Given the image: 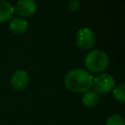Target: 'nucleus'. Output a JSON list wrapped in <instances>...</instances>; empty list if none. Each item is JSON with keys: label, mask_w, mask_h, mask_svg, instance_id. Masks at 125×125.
<instances>
[{"label": "nucleus", "mask_w": 125, "mask_h": 125, "mask_svg": "<svg viewBox=\"0 0 125 125\" xmlns=\"http://www.w3.org/2000/svg\"><path fill=\"white\" fill-rule=\"evenodd\" d=\"M80 7V3L78 0H70L68 2V9L71 11V12H75L79 9Z\"/></svg>", "instance_id": "nucleus-12"}, {"label": "nucleus", "mask_w": 125, "mask_h": 125, "mask_svg": "<svg viewBox=\"0 0 125 125\" xmlns=\"http://www.w3.org/2000/svg\"><path fill=\"white\" fill-rule=\"evenodd\" d=\"M14 10L21 18H28L35 14L37 4L34 0H19Z\"/></svg>", "instance_id": "nucleus-5"}, {"label": "nucleus", "mask_w": 125, "mask_h": 125, "mask_svg": "<svg viewBox=\"0 0 125 125\" xmlns=\"http://www.w3.org/2000/svg\"><path fill=\"white\" fill-rule=\"evenodd\" d=\"M99 101H100L99 94L94 90H88L82 96V104L88 107H92L96 105L99 103Z\"/></svg>", "instance_id": "nucleus-9"}, {"label": "nucleus", "mask_w": 125, "mask_h": 125, "mask_svg": "<svg viewBox=\"0 0 125 125\" xmlns=\"http://www.w3.org/2000/svg\"><path fill=\"white\" fill-rule=\"evenodd\" d=\"M10 28L11 30L16 33V34H22L26 31L27 27H28V24H27V21L25 20H23V18H21V17H16V18H13L10 21Z\"/></svg>", "instance_id": "nucleus-8"}, {"label": "nucleus", "mask_w": 125, "mask_h": 125, "mask_svg": "<svg viewBox=\"0 0 125 125\" xmlns=\"http://www.w3.org/2000/svg\"><path fill=\"white\" fill-rule=\"evenodd\" d=\"M29 83V75L23 69L16 70L11 77V85L15 90H23Z\"/></svg>", "instance_id": "nucleus-6"}, {"label": "nucleus", "mask_w": 125, "mask_h": 125, "mask_svg": "<svg viewBox=\"0 0 125 125\" xmlns=\"http://www.w3.org/2000/svg\"><path fill=\"white\" fill-rule=\"evenodd\" d=\"M15 13L14 7L5 0H0V22H6L10 21Z\"/></svg>", "instance_id": "nucleus-7"}, {"label": "nucleus", "mask_w": 125, "mask_h": 125, "mask_svg": "<svg viewBox=\"0 0 125 125\" xmlns=\"http://www.w3.org/2000/svg\"><path fill=\"white\" fill-rule=\"evenodd\" d=\"M115 86V79L109 73H102L101 75L97 76L93 80L94 91L98 94H106L113 89Z\"/></svg>", "instance_id": "nucleus-3"}, {"label": "nucleus", "mask_w": 125, "mask_h": 125, "mask_svg": "<svg viewBox=\"0 0 125 125\" xmlns=\"http://www.w3.org/2000/svg\"><path fill=\"white\" fill-rule=\"evenodd\" d=\"M112 95L114 99L120 103L125 102V85L124 84H119L117 86H114L112 89Z\"/></svg>", "instance_id": "nucleus-10"}, {"label": "nucleus", "mask_w": 125, "mask_h": 125, "mask_svg": "<svg viewBox=\"0 0 125 125\" xmlns=\"http://www.w3.org/2000/svg\"><path fill=\"white\" fill-rule=\"evenodd\" d=\"M93 80L94 77L89 71L83 68H74L65 75L64 85L71 92L85 93L91 89Z\"/></svg>", "instance_id": "nucleus-1"}, {"label": "nucleus", "mask_w": 125, "mask_h": 125, "mask_svg": "<svg viewBox=\"0 0 125 125\" xmlns=\"http://www.w3.org/2000/svg\"><path fill=\"white\" fill-rule=\"evenodd\" d=\"M105 125H125V121L120 114H112L107 117Z\"/></svg>", "instance_id": "nucleus-11"}, {"label": "nucleus", "mask_w": 125, "mask_h": 125, "mask_svg": "<svg viewBox=\"0 0 125 125\" xmlns=\"http://www.w3.org/2000/svg\"><path fill=\"white\" fill-rule=\"evenodd\" d=\"M96 37L92 29L88 27L80 28L75 35V42L78 47L83 50H89L95 45Z\"/></svg>", "instance_id": "nucleus-4"}, {"label": "nucleus", "mask_w": 125, "mask_h": 125, "mask_svg": "<svg viewBox=\"0 0 125 125\" xmlns=\"http://www.w3.org/2000/svg\"><path fill=\"white\" fill-rule=\"evenodd\" d=\"M108 62L109 60L105 52L102 50H94L86 55L84 64L89 71L99 73L107 67Z\"/></svg>", "instance_id": "nucleus-2"}]
</instances>
